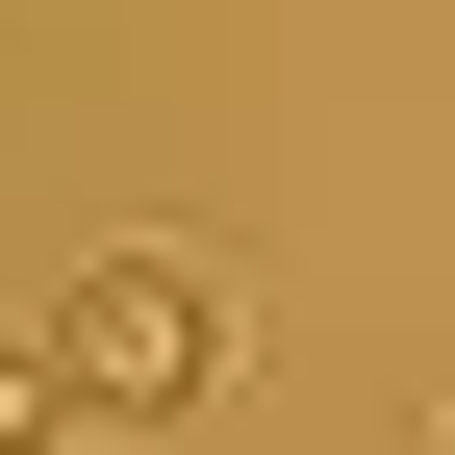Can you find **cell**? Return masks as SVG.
<instances>
[{
	"label": "cell",
	"mask_w": 455,
	"mask_h": 455,
	"mask_svg": "<svg viewBox=\"0 0 455 455\" xmlns=\"http://www.w3.org/2000/svg\"><path fill=\"white\" fill-rule=\"evenodd\" d=\"M379 455H455V405H405V430H379Z\"/></svg>",
	"instance_id": "obj_3"
},
{
	"label": "cell",
	"mask_w": 455,
	"mask_h": 455,
	"mask_svg": "<svg viewBox=\"0 0 455 455\" xmlns=\"http://www.w3.org/2000/svg\"><path fill=\"white\" fill-rule=\"evenodd\" d=\"M0 455H101V405H76V379H51V329H26V355H0Z\"/></svg>",
	"instance_id": "obj_2"
},
{
	"label": "cell",
	"mask_w": 455,
	"mask_h": 455,
	"mask_svg": "<svg viewBox=\"0 0 455 455\" xmlns=\"http://www.w3.org/2000/svg\"><path fill=\"white\" fill-rule=\"evenodd\" d=\"M51 379L101 405V455H178L203 405H253V278L178 253V228H127V253L51 278Z\"/></svg>",
	"instance_id": "obj_1"
}]
</instances>
